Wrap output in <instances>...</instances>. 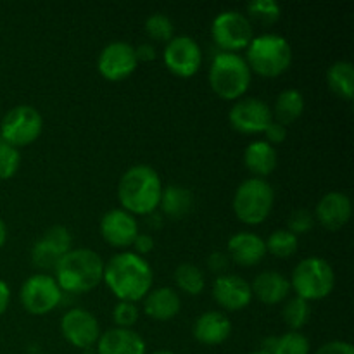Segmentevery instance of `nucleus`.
I'll return each instance as SVG.
<instances>
[{
  "label": "nucleus",
  "mask_w": 354,
  "mask_h": 354,
  "mask_svg": "<svg viewBox=\"0 0 354 354\" xmlns=\"http://www.w3.org/2000/svg\"><path fill=\"white\" fill-rule=\"evenodd\" d=\"M104 266V259L92 249H71L55 265V282L66 292H88L102 282Z\"/></svg>",
  "instance_id": "obj_3"
},
{
  "label": "nucleus",
  "mask_w": 354,
  "mask_h": 354,
  "mask_svg": "<svg viewBox=\"0 0 354 354\" xmlns=\"http://www.w3.org/2000/svg\"><path fill=\"white\" fill-rule=\"evenodd\" d=\"M21 165V152L14 145L0 142V180L12 178Z\"/></svg>",
  "instance_id": "obj_34"
},
{
  "label": "nucleus",
  "mask_w": 354,
  "mask_h": 354,
  "mask_svg": "<svg viewBox=\"0 0 354 354\" xmlns=\"http://www.w3.org/2000/svg\"><path fill=\"white\" fill-rule=\"evenodd\" d=\"M266 252H272L277 258H289L294 252L297 251V245H299V237L294 235L292 232L286 230H275L268 239L265 241Z\"/></svg>",
  "instance_id": "obj_30"
},
{
  "label": "nucleus",
  "mask_w": 354,
  "mask_h": 354,
  "mask_svg": "<svg viewBox=\"0 0 354 354\" xmlns=\"http://www.w3.org/2000/svg\"><path fill=\"white\" fill-rule=\"evenodd\" d=\"M315 354H354V348L346 341H332L320 346Z\"/></svg>",
  "instance_id": "obj_37"
},
{
  "label": "nucleus",
  "mask_w": 354,
  "mask_h": 354,
  "mask_svg": "<svg viewBox=\"0 0 354 354\" xmlns=\"http://www.w3.org/2000/svg\"><path fill=\"white\" fill-rule=\"evenodd\" d=\"M100 234L107 244L114 248H128L138 235V223L133 214L123 207H116L100 218Z\"/></svg>",
  "instance_id": "obj_16"
},
{
  "label": "nucleus",
  "mask_w": 354,
  "mask_h": 354,
  "mask_svg": "<svg viewBox=\"0 0 354 354\" xmlns=\"http://www.w3.org/2000/svg\"><path fill=\"white\" fill-rule=\"evenodd\" d=\"M213 297L225 310H244L252 301L251 283L239 275H220L213 283Z\"/></svg>",
  "instance_id": "obj_17"
},
{
  "label": "nucleus",
  "mask_w": 354,
  "mask_h": 354,
  "mask_svg": "<svg viewBox=\"0 0 354 354\" xmlns=\"http://www.w3.org/2000/svg\"><path fill=\"white\" fill-rule=\"evenodd\" d=\"M9 301H10L9 283H7L6 280L0 279V315L6 313V310L9 308Z\"/></svg>",
  "instance_id": "obj_42"
},
{
  "label": "nucleus",
  "mask_w": 354,
  "mask_h": 354,
  "mask_svg": "<svg viewBox=\"0 0 354 354\" xmlns=\"http://www.w3.org/2000/svg\"><path fill=\"white\" fill-rule=\"evenodd\" d=\"M310 341L301 332H287L279 337H270L265 341V349L268 354H310Z\"/></svg>",
  "instance_id": "obj_27"
},
{
  "label": "nucleus",
  "mask_w": 354,
  "mask_h": 354,
  "mask_svg": "<svg viewBox=\"0 0 354 354\" xmlns=\"http://www.w3.org/2000/svg\"><path fill=\"white\" fill-rule=\"evenodd\" d=\"M311 315V306L308 301L301 299V297H292L289 303L283 306L282 310V318L283 324L290 328V330L297 332L299 328H303L308 324Z\"/></svg>",
  "instance_id": "obj_31"
},
{
  "label": "nucleus",
  "mask_w": 354,
  "mask_h": 354,
  "mask_svg": "<svg viewBox=\"0 0 354 354\" xmlns=\"http://www.w3.org/2000/svg\"><path fill=\"white\" fill-rule=\"evenodd\" d=\"M159 173L149 165L130 166L118 183V199L131 214H152L161 203Z\"/></svg>",
  "instance_id": "obj_2"
},
{
  "label": "nucleus",
  "mask_w": 354,
  "mask_h": 354,
  "mask_svg": "<svg viewBox=\"0 0 354 354\" xmlns=\"http://www.w3.org/2000/svg\"><path fill=\"white\" fill-rule=\"evenodd\" d=\"M244 59L251 71L272 78L289 69L292 62V48L282 35L263 33L249 41Z\"/></svg>",
  "instance_id": "obj_5"
},
{
  "label": "nucleus",
  "mask_w": 354,
  "mask_h": 354,
  "mask_svg": "<svg viewBox=\"0 0 354 354\" xmlns=\"http://www.w3.org/2000/svg\"><path fill=\"white\" fill-rule=\"evenodd\" d=\"M211 37L223 52H237L248 48L249 41L254 38L252 24L241 10H223L218 14L211 24Z\"/></svg>",
  "instance_id": "obj_9"
},
{
  "label": "nucleus",
  "mask_w": 354,
  "mask_h": 354,
  "mask_svg": "<svg viewBox=\"0 0 354 354\" xmlns=\"http://www.w3.org/2000/svg\"><path fill=\"white\" fill-rule=\"evenodd\" d=\"M0 142H2V138H0Z\"/></svg>",
  "instance_id": "obj_46"
},
{
  "label": "nucleus",
  "mask_w": 354,
  "mask_h": 354,
  "mask_svg": "<svg viewBox=\"0 0 354 354\" xmlns=\"http://www.w3.org/2000/svg\"><path fill=\"white\" fill-rule=\"evenodd\" d=\"M280 12L282 9L277 0H251L248 3V17L261 24H273L280 17Z\"/></svg>",
  "instance_id": "obj_33"
},
{
  "label": "nucleus",
  "mask_w": 354,
  "mask_h": 354,
  "mask_svg": "<svg viewBox=\"0 0 354 354\" xmlns=\"http://www.w3.org/2000/svg\"><path fill=\"white\" fill-rule=\"evenodd\" d=\"M228 120L232 127L242 133H263L273 121L272 107L258 97H244L234 104Z\"/></svg>",
  "instance_id": "obj_13"
},
{
  "label": "nucleus",
  "mask_w": 354,
  "mask_h": 354,
  "mask_svg": "<svg viewBox=\"0 0 354 354\" xmlns=\"http://www.w3.org/2000/svg\"><path fill=\"white\" fill-rule=\"evenodd\" d=\"M263 133L266 135V142H268V144H280V142H283L286 140V137H287V128L283 127V124H280V123H277L275 120L272 121V123L268 124V127H266V130L263 131Z\"/></svg>",
  "instance_id": "obj_38"
},
{
  "label": "nucleus",
  "mask_w": 354,
  "mask_h": 354,
  "mask_svg": "<svg viewBox=\"0 0 354 354\" xmlns=\"http://www.w3.org/2000/svg\"><path fill=\"white\" fill-rule=\"evenodd\" d=\"M353 213V204L346 194L328 192L318 201L315 216L328 230H339L349 221Z\"/></svg>",
  "instance_id": "obj_18"
},
{
  "label": "nucleus",
  "mask_w": 354,
  "mask_h": 354,
  "mask_svg": "<svg viewBox=\"0 0 354 354\" xmlns=\"http://www.w3.org/2000/svg\"><path fill=\"white\" fill-rule=\"evenodd\" d=\"M175 282L183 292L197 296L203 292L206 280H204V273L199 266L192 265V263H182L175 270Z\"/></svg>",
  "instance_id": "obj_29"
},
{
  "label": "nucleus",
  "mask_w": 354,
  "mask_h": 354,
  "mask_svg": "<svg viewBox=\"0 0 354 354\" xmlns=\"http://www.w3.org/2000/svg\"><path fill=\"white\" fill-rule=\"evenodd\" d=\"M120 301L137 303L152 289V268L142 256L131 251L118 252L104 266V279Z\"/></svg>",
  "instance_id": "obj_1"
},
{
  "label": "nucleus",
  "mask_w": 354,
  "mask_h": 354,
  "mask_svg": "<svg viewBox=\"0 0 354 354\" xmlns=\"http://www.w3.org/2000/svg\"><path fill=\"white\" fill-rule=\"evenodd\" d=\"M145 351H147L145 341L140 334L131 328H109L107 332L100 334L99 341H97V353L99 354H145Z\"/></svg>",
  "instance_id": "obj_19"
},
{
  "label": "nucleus",
  "mask_w": 354,
  "mask_h": 354,
  "mask_svg": "<svg viewBox=\"0 0 354 354\" xmlns=\"http://www.w3.org/2000/svg\"><path fill=\"white\" fill-rule=\"evenodd\" d=\"M207 266H209L211 272L221 273L228 266L227 254H223V252H220V251L213 252V254H211L209 258H207Z\"/></svg>",
  "instance_id": "obj_40"
},
{
  "label": "nucleus",
  "mask_w": 354,
  "mask_h": 354,
  "mask_svg": "<svg viewBox=\"0 0 354 354\" xmlns=\"http://www.w3.org/2000/svg\"><path fill=\"white\" fill-rule=\"evenodd\" d=\"M275 203L273 187L266 180L252 176L244 180L234 194V211L241 221L259 225L270 216Z\"/></svg>",
  "instance_id": "obj_7"
},
{
  "label": "nucleus",
  "mask_w": 354,
  "mask_h": 354,
  "mask_svg": "<svg viewBox=\"0 0 354 354\" xmlns=\"http://www.w3.org/2000/svg\"><path fill=\"white\" fill-rule=\"evenodd\" d=\"M19 299L30 313L45 315L57 308L62 299V290L54 277L37 273V275L28 277L23 282Z\"/></svg>",
  "instance_id": "obj_10"
},
{
  "label": "nucleus",
  "mask_w": 354,
  "mask_h": 354,
  "mask_svg": "<svg viewBox=\"0 0 354 354\" xmlns=\"http://www.w3.org/2000/svg\"><path fill=\"white\" fill-rule=\"evenodd\" d=\"M71 232L62 225H54L48 228L31 248V261L37 268H55L59 259L71 251Z\"/></svg>",
  "instance_id": "obj_14"
},
{
  "label": "nucleus",
  "mask_w": 354,
  "mask_h": 354,
  "mask_svg": "<svg viewBox=\"0 0 354 354\" xmlns=\"http://www.w3.org/2000/svg\"><path fill=\"white\" fill-rule=\"evenodd\" d=\"M151 354H175L173 351H166V349H161V351H154V353H151Z\"/></svg>",
  "instance_id": "obj_44"
},
{
  "label": "nucleus",
  "mask_w": 354,
  "mask_h": 354,
  "mask_svg": "<svg viewBox=\"0 0 354 354\" xmlns=\"http://www.w3.org/2000/svg\"><path fill=\"white\" fill-rule=\"evenodd\" d=\"M251 354H268L266 351H256V353H251Z\"/></svg>",
  "instance_id": "obj_45"
},
{
  "label": "nucleus",
  "mask_w": 354,
  "mask_h": 354,
  "mask_svg": "<svg viewBox=\"0 0 354 354\" xmlns=\"http://www.w3.org/2000/svg\"><path fill=\"white\" fill-rule=\"evenodd\" d=\"M228 254L237 265L254 266L265 258V241L252 232H239L228 241Z\"/></svg>",
  "instance_id": "obj_21"
},
{
  "label": "nucleus",
  "mask_w": 354,
  "mask_h": 354,
  "mask_svg": "<svg viewBox=\"0 0 354 354\" xmlns=\"http://www.w3.org/2000/svg\"><path fill=\"white\" fill-rule=\"evenodd\" d=\"M192 192L189 189H185V187L169 185L166 189H162L159 206L162 207V213L168 214L169 218H175V220L183 218L192 209Z\"/></svg>",
  "instance_id": "obj_26"
},
{
  "label": "nucleus",
  "mask_w": 354,
  "mask_h": 354,
  "mask_svg": "<svg viewBox=\"0 0 354 354\" xmlns=\"http://www.w3.org/2000/svg\"><path fill=\"white\" fill-rule=\"evenodd\" d=\"M328 86L346 100L353 99L354 93V68L349 61H337L327 71Z\"/></svg>",
  "instance_id": "obj_28"
},
{
  "label": "nucleus",
  "mask_w": 354,
  "mask_h": 354,
  "mask_svg": "<svg viewBox=\"0 0 354 354\" xmlns=\"http://www.w3.org/2000/svg\"><path fill=\"white\" fill-rule=\"evenodd\" d=\"M145 33L158 41H166L168 44L175 37V24L171 17L162 12H154L145 19Z\"/></svg>",
  "instance_id": "obj_32"
},
{
  "label": "nucleus",
  "mask_w": 354,
  "mask_h": 354,
  "mask_svg": "<svg viewBox=\"0 0 354 354\" xmlns=\"http://www.w3.org/2000/svg\"><path fill=\"white\" fill-rule=\"evenodd\" d=\"M252 296L265 304H279L286 301L290 292V282L279 272H261L251 283Z\"/></svg>",
  "instance_id": "obj_23"
},
{
  "label": "nucleus",
  "mask_w": 354,
  "mask_h": 354,
  "mask_svg": "<svg viewBox=\"0 0 354 354\" xmlns=\"http://www.w3.org/2000/svg\"><path fill=\"white\" fill-rule=\"evenodd\" d=\"M137 64L138 61L137 55H135V47L124 40H114L107 44L100 50L99 59H97L99 73L111 82H120V80L128 78L137 69Z\"/></svg>",
  "instance_id": "obj_12"
},
{
  "label": "nucleus",
  "mask_w": 354,
  "mask_h": 354,
  "mask_svg": "<svg viewBox=\"0 0 354 354\" xmlns=\"http://www.w3.org/2000/svg\"><path fill=\"white\" fill-rule=\"evenodd\" d=\"M335 273L330 263L318 256L304 258L297 263L290 277V289L304 301H318L327 297L334 290Z\"/></svg>",
  "instance_id": "obj_6"
},
{
  "label": "nucleus",
  "mask_w": 354,
  "mask_h": 354,
  "mask_svg": "<svg viewBox=\"0 0 354 354\" xmlns=\"http://www.w3.org/2000/svg\"><path fill=\"white\" fill-rule=\"evenodd\" d=\"M289 228L287 230L292 232L294 235L308 234V232L313 228L315 225V216L310 209H304V207H299V209L292 211L289 216V221H287Z\"/></svg>",
  "instance_id": "obj_36"
},
{
  "label": "nucleus",
  "mask_w": 354,
  "mask_h": 354,
  "mask_svg": "<svg viewBox=\"0 0 354 354\" xmlns=\"http://www.w3.org/2000/svg\"><path fill=\"white\" fill-rule=\"evenodd\" d=\"M6 241H7V227L6 223H3L2 218H0V248L6 244Z\"/></svg>",
  "instance_id": "obj_43"
},
{
  "label": "nucleus",
  "mask_w": 354,
  "mask_h": 354,
  "mask_svg": "<svg viewBox=\"0 0 354 354\" xmlns=\"http://www.w3.org/2000/svg\"><path fill=\"white\" fill-rule=\"evenodd\" d=\"M182 308L178 292L171 287H158V289L149 290L144 297V311L152 320L166 322L176 317Z\"/></svg>",
  "instance_id": "obj_22"
},
{
  "label": "nucleus",
  "mask_w": 354,
  "mask_h": 354,
  "mask_svg": "<svg viewBox=\"0 0 354 354\" xmlns=\"http://www.w3.org/2000/svg\"><path fill=\"white\" fill-rule=\"evenodd\" d=\"M162 57H165V64L168 66L169 71L175 73L176 76H182V78L196 75L203 64L201 45L187 35L173 37L166 44Z\"/></svg>",
  "instance_id": "obj_11"
},
{
  "label": "nucleus",
  "mask_w": 354,
  "mask_h": 354,
  "mask_svg": "<svg viewBox=\"0 0 354 354\" xmlns=\"http://www.w3.org/2000/svg\"><path fill=\"white\" fill-rule=\"evenodd\" d=\"M135 55H137V61H154L158 52H156V47L151 41H145V44L135 47Z\"/></svg>",
  "instance_id": "obj_41"
},
{
  "label": "nucleus",
  "mask_w": 354,
  "mask_h": 354,
  "mask_svg": "<svg viewBox=\"0 0 354 354\" xmlns=\"http://www.w3.org/2000/svg\"><path fill=\"white\" fill-rule=\"evenodd\" d=\"M244 162L249 171L254 173L258 178L268 176L277 168V151L266 140H254L245 147Z\"/></svg>",
  "instance_id": "obj_24"
},
{
  "label": "nucleus",
  "mask_w": 354,
  "mask_h": 354,
  "mask_svg": "<svg viewBox=\"0 0 354 354\" xmlns=\"http://www.w3.org/2000/svg\"><path fill=\"white\" fill-rule=\"evenodd\" d=\"M61 332L69 344L76 348H90L100 337V325L95 315L83 308H71L61 320Z\"/></svg>",
  "instance_id": "obj_15"
},
{
  "label": "nucleus",
  "mask_w": 354,
  "mask_h": 354,
  "mask_svg": "<svg viewBox=\"0 0 354 354\" xmlns=\"http://www.w3.org/2000/svg\"><path fill=\"white\" fill-rule=\"evenodd\" d=\"M303 111H304L303 93L296 88H287L283 90V92H280L279 97H277L272 114L277 118L275 120L277 123L287 127V124L299 120Z\"/></svg>",
  "instance_id": "obj_25"
},
{
  "label": "nucleus",
  "mask_w": 354,
  "mask_h": 354,
  "mask_svg": "<svg viewBox=\"0 0 354 354\" xmlns=\"http://www.w3.org/2000/svg\"><path fill=\"white\" fill-rule=\"evenodd\" d=\"M194 337L206 346L223 344L232 334V322L221 311H206L194 322Z\"/></svg>",
  "instance_id": "obj_20"
},
{
  "label": "nucleus",
  "mask_w": 354,
  "mask_h": 354,
  "mask_svg": "<svg viewBox=\"0 0 354 354\" xmlns=\"http://www.w3.org/2000/svg\"><path fill=\"white\" fill-rule=\"evenodd\" d=\"M131 245H133L135 251H137L135 254H138V256L149 254V252L154 249V239H152V235L140 234V232H138V235L135 237L133 244H131Z\"/></svg>",
  "instance_id": "obj_39"
},
{
  "label": "nucleus",
  "mask_w": 354,
  "mask_h": 354,
  "mask_svg": "<svg viewBox=\"0 0 354 354\" xmlns=\"http://www.w3.org/2000/svg\"><path fill=\"white\" fill-rule=\"evenodd\" d=\"M44 128L41 114L33 106L21 104L12 107L0 123V138L6 144L21 147L37 140Z\"/></svg>",
  "instance_id": "obj_8"
},
{
  "label": "nucleus",
  "mask_w": 354,
  "mask_h": 354,
  "mask_svg": "<svg viewBox=\"0 0 354 354\" xmlns=\"http://www.w3.org/2000/svg\"><path fill=\"white\" fill-rule=\"evenodd\" d=\"M113 320L118 327L130 328L138 320L137 304L128 303V301H120L113 310Z\"/></svg>",
  "instance_id": "obj_35"
},
{
  "label": "nucleus",
  "mask_w": 354,
  "mask_h": 354,
  "mask_svg": "<svg viewBox=\"0 0 354 354\" xmlns=\"http://www.w3.org/2000/svg\"><path fill=\"white\" fill-rule=\"evenodd\" d=\"M209 85L221 99H241L251 85V68L237 52L221 50L211 61Z\"/></svg>",
  "instance_id": "obj_4"
}]
</instances>
